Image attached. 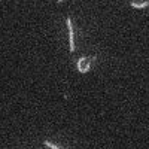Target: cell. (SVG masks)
<instances>
[{
  "mask_svg": "<svg viewBox=\"0 0 149 149\" xmlns=\"http://www.w3.org/2000/svg\"><path fill=\"white\" fill-rule=\"evenodd\" d=\"M97 57L94 55V57H91V58H88V57H81L79 60H78V63H76V67H78V70L81 72V73H86L90 69H91V66H93V61L95 60Z\"/></svg>",
  "mask_w": 149,
  "mask_h": 149,
  "instance_id": "1",
  "label": "cell"
},
{
  "mask_svg": "<svg viewBox=\"0 0 149 149\" xmlns=\"http://www.w3.org/2000/svg\"><path fill=\"white\" fill-rule=\"evenodd\" d=\"M66 22H67V29H69V43H70V52H74V37H73V26H72V19L70 17L66 18Z\"/></svg>",
  "mask_w": 149,
  "mask_h": 149,
  "instance_id": "2",
  "label": "cell"
},
{
  "mask_svg": "<svg viewBox=\"0 0 149 149\" xmlns=\"http://www.w3.org/2000/svg\"><path fill=\"white\" fill-rule=\"evenodd\" d=\"M130 6L131 8H137V9H143V8H148L149 6V2H140V3H136V2H130Z\"/></svg>",
  "mask_w": 149,
  "mask_h": 149,
  "instance_id": "3",
  "label": "cell"
},
{
  "mask_svg": "<svg viewBox=\"0 0 149 149\" xmlns=\"http://www.w3.org/2000/svg\"><path fill=\"white\" fill-rule=\"evenodd\" d=\"M43 145H45V146H48V148H51V149H61V148H58L57 145L51 143V142H49V140H43Z\"/></svg>",
  "mask_w": 149,
  "mask_h": 149,
  "instance_id": "4",
  "label": "cell"
},
{
  "mask_svg": "<svg viewBox=\"0 0 149 149\" xmlns=\"http://www.w3.org/2000/svg\"><path fill=\"white\" fill-rule=\"evenodd\" d=\"M61 2H63V0H57V3H61Z\"/></svg>",
  "mask_w": 149,
  "mask_h": 149,
  "instance_id": "5",
  "label": "cell"
}]
</instances>
